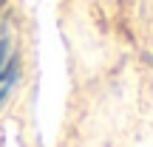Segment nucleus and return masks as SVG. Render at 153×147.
Returning a JSON list of instances; mask_svg holds the SVG:
<instances>
[{"label":"nucleus","mask_w":153,"mask_h":147,"mask_svg":"<svg viewBox=\"0 0 153 147\" xmlns=\"http://www.w3.org/2000/svg\"><path fill=\"white\" fill-rule=\"evenodd\" d=\"M3 6H6V0H0V14H3Z\"/></svg>","instance_id":"f257e3e1"}]
</instances>
